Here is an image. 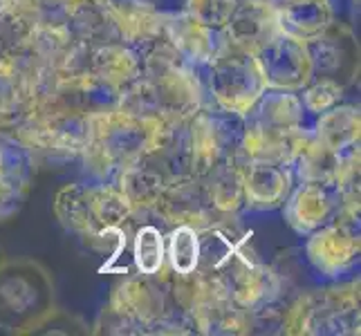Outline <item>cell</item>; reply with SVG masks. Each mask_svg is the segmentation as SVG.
I'll return each instance as SVG.
<instances>
[{
	"label": "cell",
	"instance_id": "7a4b0ae2",
	"mask_svg": "<svg viewBox=\"0 0 361 336\" xmlns=\"http://www.w3.org/2000/svg\"><path fill=\"white\" fill-rule=\"evenodd\" d=\"M357 251H359V240L355 242L353 235H345L337 227L314 235V240L310 242V258L314 260L319 269L326 271H339L341 267L350 263Z\"/></svg>",
	"mask_w": 361,
	"mask_h": 336
},
{
	"label": "cell",
	"instance_id": "3957f363",
	"mask_svg": "<svg viewBox=\"0 0 361 336\" xmlns=\"http://www.w3.org/2000/svg\"><path fill=\"white\" fill-rule=\"evenodd\" d=\"M330 213L328 189L319 182H310L290 200V222L298 231H310L326 222Z\"/></svg>",
	"mask_w": 361,
	"mask_h": 336
},
{
	"label": "cell",
	"instance_id": "5b68a950",
	"mask_svg": "<svg viewBox=\"0 0 361 336\" xmlns=\"http://www.w3.org/2000/svg\"><path fill=\"white\" fill-rule=\"evenodd\" d=\"M171 263L173 269L180 273H193L200 260V244H197V233L191 227H180L171 235Z\"/></svg>",
	"mask_w": 361,
	"mask_h": 336
},
{
	"label": "cell",
	"instance_id": "8992f818",
	"mask_svg": "<svg viewBox=\"0 0 361 336\" xmlns=\"http://www.w3.org/2000/svg\"><path fill=\"white\" fill-rule=\"evenodd\" d=\"M161 258H164V247H161L159 231L155 227H144L137 233V244H135L137 267L144 273H155L161 267Z\"/></svg>",
	"mask_w": 361,
	"mask_h": 336
},
{
	"label": "cell",
	"instance_id": "277c9868",
	"mask_svg": "<svg viewBox=\"0 0 361 336\" xmlns=\"http://www.w3.org/2000/svg\"><path fill=\"white\" fill-rule=\"evenodd\" d=\"M247 200L260 206H276L285 193V173L269 161H258L245 178Z\"/></svg>",
	"mask_w": 361,
	"mask_h": 336
},
{
	"label": "cell",
	"instance_id": "6da1fadb",
	"mask_svg": "<svg viewBox=\"0 0 361 336\" xmlns=\"http://www.w3.org/2000/svg\"><path fill=\"white\" fill-rule=\"evenodd\" d=\"M52 303V285L36 263H9L0 267V325L23 330L36 325Z\"/></svg>",
	"mask_w": 361,
	"mask_h": 336
}]
</instances>
